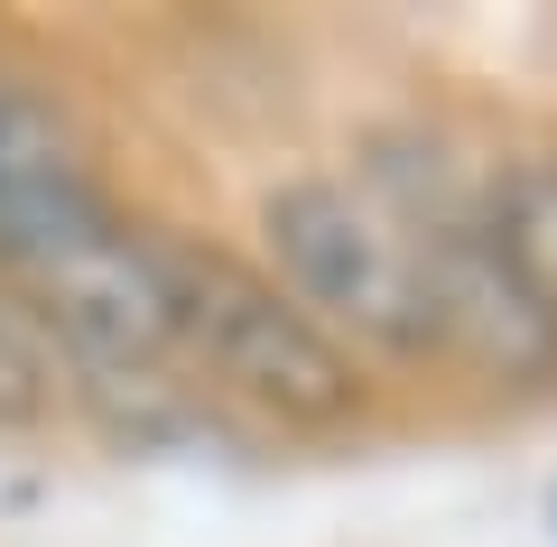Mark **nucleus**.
Listing matches in <instances>:
<instances>
[{
    "mask_svg": "<svg viewBox=\"0 0 557 547\" xmlns=\"http://www.w3.org/2000/svg\"><path fill=\"white\" fill-rule=\"evenodd\" d=\"M0 288L84 372H159L177 362L168 233H139L94 176L0 223Z\"/></svg>",
    "mask_w": 557,
    "mask_h": 547,
    "instance_id": "1",
    "label": "nucleus"
},
{
    "mask_svg": "<svg viewBox=\"0 0 557 547\" xmlns=\"http://www.w3.org/2000/svg\"><path fill=\"white\" fill-rule=\"evenodd\" d=\"M168 288H177V362H196L214 390L288 418V427H335V418H354V399H362L354 352L278 288V278L242 270L233 251H205V241L168 233Z\"/></svg>",
    "mask_w": 557,
    "mask_h": 547,
    "instance_id": "2",
    "label": "nucleus"
},
{
    "mask_svg": "<svg viewBox=\"0 0 557 547\" xmlns=\"http://www.w3.org/2000/svg\"><path fill=\"white\" fill-rule=\"evenodd\" d=\"M260 233L270 260L288 278L317 325H344L381 352H428L437 344V315H428V270H418V241L381 214L362 186L335 176H298L260 204Z\"/></svg>",
    "mask_w": 557,
    "mask_h": 547,
    "instance_id": "3",
    "label": "nucleus"
},
{
    "mask_svg": "<svg viewBox=\"0 0 557 547\" xmlns=\"http://www.w3.org/2000/svg\"><path fill=\"white\" fill-rule=\"evenodd\" d=\"M483 223H493V251L511 260V278L530 288V307L557 325V149L511 158L483 186Z\"/></svg>",
    "mask_w": 557,
    "mask_h": 547,
    "instance_id": "4",
    "label": "nucleus"
},
{
    "mask_svg": "<svg viewBox=\"0 0 557 547\" xmlns=\"http://www.w3.org/2000/svg\"><path fill=\"white\" fill-rule=\"evenodd\" d=\"M84 176L94 167H84L75 130H65L28 84L0 75V223L28 214V204H47V196H65V186H84Z\"/></svg>",
    "mask_w": 557,
    "mask_h": 547,
    "instance_id": "5",
    "label": "nucleus"
},
{
    "mask_svg": "<svg viewBox=\"0 0 557 547\" xmlns=\"http://www.w3.org/2000/svg\"><path fill=\"white\" fill-rule=\"evenodd\" d=\"M47 409H57V344L20 315V297L0 288V427H28Z\"/></svg>",
    "mask_w": 557,
    "mask_h": 547,
    "instance_id": "6",
    "label": "nucleus"
}]
</instances>
